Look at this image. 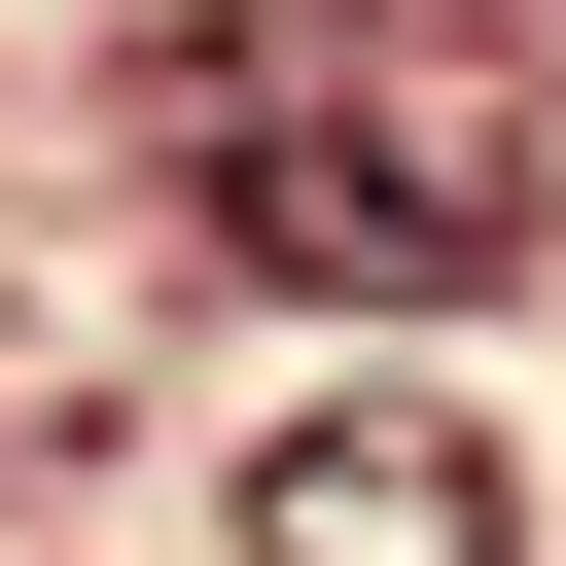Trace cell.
Returning <instances> with one entry per match:
<instances>
[{
	"instance_id": "obj_2",
	"label": "cell",
	"mask_w": 566,
	"mask_h": 566,
	"mask_svg": "<svg viewBox=\"0 0 566 566\" xmlns=\"http://www.w3.org/2000/svg\"><path fill=\"white\" fill-rule=\"evenodd\" d=\"M248 566H531V460L460 389H283L248 424Z\"/></svg>"
},
{
	"instance_id": "obj_1",
	"label": "cell",
	"mask_w": 566,
	"mask_h": 566,
	"mask_svg": "<svg viewBox=\"0 0 566 566\" xmlns=\"http://www.w3.org/2000/svg\"><path fill=\"white\" fill-rule=\"evenodd\" d=\"M142 106H177V177H212V248H248V283H318V318H460V283H531V248H566V106H531L460 0L177 35Z\"/></svg>"
}]
</instances>
